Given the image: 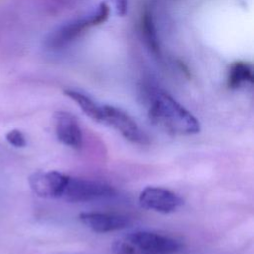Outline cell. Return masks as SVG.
Segmentation results:
<instances>
[{
  "mask_svg": "<svg viewBox=\"0 0 254 254\" xmlns=\"http://www.w3.org/2000/svg\"><path fill=\"white\" fill-rule=\"evenodd\" d=\"M148 98L150 120L169 134L186 136L200 131L199 121L167 92L153 89Z\"/></svg>",
  "mask_w": 254,
  "mask_h": 254,
  "instance_id": "1",
  "label": "cell"
},
{
  "mask_svg": "<svg viewBox=\"0 0 254 254\" xmlns=\"http://www.w3.org/2000/svg\"><path fill=\"white\" fill-rule=\"evenodd\" d=\"M114 254H176L182 243L174 237L152 231H135L114 240Z\"/></svg>",
  "mask_w": 254,
  "mask_h": 254,
  "instance_id": "2",
  "label": "cell"
},
{
  "mask_svg": "<svg viewBox=\"0 0 254 254\" xmlns=\"http://www.w3.org/2000/svg\"><path fill=\"white\" fill-rule=\"evenodd\" d=\"M115 194V189L105 183L68 176L61 199L67 202H89Z\"/></svg>",
  "mask_w": 254,
  "mask_h": 254,
  "instance_id": "3",
  "label": "cell"
},
{
  "mask_svg": "<svg viewBox=\"0 0 254 254\" xmlns=\"http://www.w3.org/2000/svg\"><path fill=\"white\" fill-rule=\"evenodd\" d=\"M109 15V7L105 3H101L97 10L88 17L78 19L69 24H66L54 32L48 39L47 44L53 49L61 48L70 41L77 38L83 31L89 27L99 25L106 21Z\"/></svg>",
  "mask_w": 254,
  "mask_h": 254,
  "instance_id": "4",
  "label": "cell"
},
{
  "mask_svg": "<svg viewBox=\"0 0 254 254\" xmlns=\"http://www.w3.org/2000/svg\"><path fill=\"white\" fill-rule=\"evenodd\" d=\"M102 123L111 126L132 143L140 145L149 143V137L133 117L118 107L107 104L102 105Z\"/></svg>",
  "mask_w": 254,
  "mask_h": 254,
  "instance_id": "5",
  "label": "cell"
},
{
  "mask_svg": "<svg viewBox=\"0 0 254 254\" xmlns=\"http://www.w3.org/2000/svg\"><path fill=\"white\" fill-rule=\"evenodd\" d=\"M140 205L149 210L160 213H172L184 203L180 195L161 187H147L139 194Z\"/></svg>",
  "mask_w": 254,
  "mask_h": 254,
  "instance_id": "6",
  "label": "cell"
},
{
  "mask_svg": "<svg viewBox=\"0 0 254 254\" xmlns=\"http://www.w3.org/2000/svg\"><path fill=\"white\" fill-rule=\"evenodd\" d=\"M67 178L68 175L58 171H38L32 174L28 181L31 190L38 196L61 199Z\"/></svg>",
  "mask_w": 254,
  "mask_h": 254,
  "instance_id": "7",
  "label": "cell"
},
{
  "mask_svg": "<svg viewBox=\"0 0 254 254\" xmlns=\"http://www.w3.org/2000/svg\"><path fill=\"white\" fill-rule=\"evenodd\" d=\"M54 126L57 139L64 145L79 150L83 144L82 130L77 118L67 111L54 114Z\"/></svg>",
  "mask_w": 254,
  "mask_h": 254,
  "instance_id": "8",
  "label": "cell"
},
{
  "mask_svg": "<svg viewBox=\"0 0 254 254\" xmlns=\"http://www.w3.org/2000/svg\"><path fill=\"white\" fill-rule=\"evenodd\" d=\"M78 217L82 224L92 231L98 233L125 229L132 223L131 218L118 213L82 212Z\"/></svg>",
  "mask_w": 254,
  "mask_h": 254,
  "instance_id": "9",
  "label": "cell"
},
{
  "mask_svg": "<svg viewBox=\"0 0 254 254\" xmlns=\"http://www.w3.org/2000/svg\"><path fill=\"white\" fill-rule=\"evenodd\" d=\"M64 93L66 96L71 98L82 110V112L91 118L93 121L102 123V105L98 104L87 94L75 90L65 89Z\"/></svg>",
  "mask_w": 254,
  "mask_h": 254,
  "instance_id": "10",
  "label": "cell"
},
{
  "mask_svg": "<svg viewBox=\"0 0 254 254\" xmlns=\"http://www.w3.org/2000/svg\"><path fill=\"white\" fill-rule=\"evenodd\" d=\"M253 69L252 65L245 62L234 63L228 71L227 85L231 89H236L245 83H253Z\"/></svg>",
  "mask_w": 254,
  "mask_h": 254,
  "instance_id": "11",
  "label": "cell"
},
{
  "mask_svg": "<svg viewBox=\"0 0 254 254\" xmlns=\"http://www.w3.org/2000/svg\"><path fill=\"white\" fill-rule=\"evenodd\" d=\"M143 31H144V35L146 38V41L149 45V47L152 49V51L154 53H159V46H158V41H157V37H156V32H155V28L152 22V17L148 12H145L144 16H143Z\"/></svg>",
  "mask_w": 254,
  "mask_h": 254,
  "instance_id": "12",
  "label": "cell"
},
{
  "mask_svg": "<svg viewBox=\"0 0 254 254\" xmlns=\"http://www.w3.org/2000/svg\"><path fill=\"white\" fill-rule=\"evenodd\" d=\"M6 140L10 145L16 148H23L27 145V141L24 134L18 129H13L9 131L6 134Z\"/></svg>",
  "mask_w": 254,
  "mask_h": 254,
  "instance_id": "13",
  "label": "cell"
},
{
  "mask_svg": "<svg viewBox=\"0 0 254 254\" xmlns=\"http://www.w3.org/2000/svg\"><path fill=\"white\" fill-rule=\"evenodd\" d=\"M127 0H116V9L117 13L120 15H124L127 10Z\"/></svg>",
  "mask_w": 254,
  "mask_h": 254,
  "instance_id": "14",
  "label": "cell"
}]
</instances>
